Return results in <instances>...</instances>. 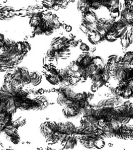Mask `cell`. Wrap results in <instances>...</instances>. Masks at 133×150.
I'll list each match as a JSON object with an SVG mask.
<instances>
[{
	"label": "cell",
	"mask_w": 133,
	"mask_h": 150,
	"mask_svg": "<svg viewBox=\"0 0 133 150\" xmlns=\"http://www.w3.org/2000/svg\"><path fill=\"white\" fill-rule=\"evenodd\" d=\"M40 131L44 138L49 142L60 141L63 137L58 133V123L55 121H44L40 125Z\"/></svg>",
	"instance_id": "cell-1"
},
{
	"label": "cell",
	"mask_w": 133,
	"mask_h": 150,
	"mask_svg": "<svg viewBox=\"0 0 133 150\" xmlns=\"http://www.w3.org/2000/svg\"><path fill=\"white\" fill-rule=\"evenodd\" d=\"M77 127L70 121L58 123V133L61 136L75 135Z\"/></svg>",
	"instance_id": "cell-2"
},
{
	"label": "cell",
	"mask_w": 133,
	"mask_h": 150,
	"mask_svg": "<svg viewBox=\"0 0 133 150\" xmlns=\"http://www.w3.org/2000/svg\"><path fill=\"white\" fill-rule=\"evenodd\" d=\"M60 141L65 150L73 149L77 144V139L75 135L63 136Z\"/></svg>",
	"instance_id": "cell-3"
},
{
	"label": "cell",
	"mask_w": 133,
	"mask_h": 150,
	"mask_svg": "<svg viewBox=\"0 0 133 150\" xmlns=\"http://www.w3.org/2000/svg\"><path fill=\"white\" fill-rule=\"evenodd\" d=\"M62 112L63 116L66 118L70 119L76 118L79 116L82 113L77 111L73 108H65L64 107L62 110Z\"/></svg>",
	"instance_id": "cell-4"
},
{
	"label": "cell",
	"mask_w": 133,
	"mask_h": 150,
	"mask_svg": "<svg viewBox=\"0 0 133 150\" xmlns=\"http://www.w3.org/2000/svg\"><path fill=\"white\" fill-rule=\"evenodd\" d=\"M42 76L40 73L38 71H30V84L33 86H38L42 81Z\"/></svg>",
	"instance_id": "cell-5"
},
{
	"label": "cell",
	"mask_w": 133,
	"mask_h": 150,
	"mask_svg": "<svg viewBox=\"0 0 133 150\" xmlns=\"http://www.w3.org/2000/svg\"><path fill=\"white\" fill-rule=\"evenodd\" d=\"M26 124V119L23 117H20L19 118L13 121V125L15 128L17 129L18 128L24 126Z\"/></svg>",
	"instance_id": "cell-6"
},
{
	"label": "cell",
	"mask_w": 133,
	"mask_h": 150,
	"mask_svg": "<svg viewBox=\"0 0 133 150\" xmlns=\"http://www.w3.org/2000/svg\"><path fill=\"white\" fill-rule=\"evenodd\" d=\"M47 56L48 57V58L51 59V60H56L57 59V52H56V50H55L52 48H49V50H47Z\"/></svg>",
	"instance_id": "cell-7"
},
{
	"label": "cell",
	"mask_w": 133,
	"mask_h": 150,
	"mask_svg": "<svg viewBox=\"0 0 133 150\" xmlns=\"http://www.w3.org/2000/svg\"><path fill=\"white\" fill-rule=\"evenodd\" d=\"M80 49L83 52V53H87L90 51V48L87 44H85L84 42H81L80 44Z\"/></svg>",
	"instance_id": "cell-8"
}]
</instances>
